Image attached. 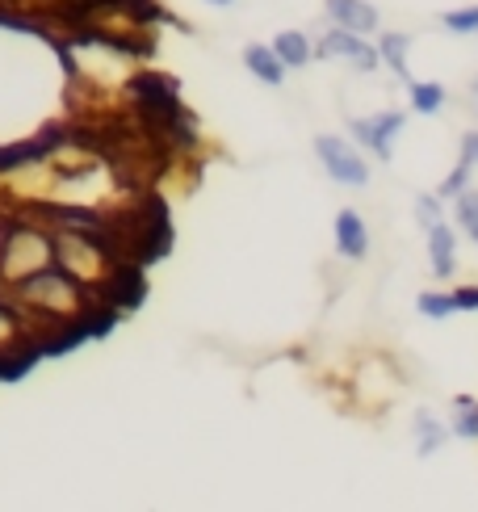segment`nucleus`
Instances as JSON below:
<instances>
[{"label": "nucleus", "mask_w": 478, "mask_h": 512, "mask_svg": "<svg viewBox=\"0 0 478 512\" xmlns=\"http://www.w3.org/2000/svg\"><path fill=\"white\" fill-rule=\"evenodd\" d=\"M315 152H319V160H323V168L332 173V181H340V185H365L369 181V168H365V160L353 152L349 143H340V139H315Z\"/></svg>", "instance_id": "nucleus-1"}, {"label": "nucleus", "mask_w": 478, "mask_h": 512, "mask_svg": "<svg viewBox=\"0 0 478 512\" xmlns=\"http://www.w3.org/2000/svg\"><path fill=\"white\" fill-rule=\"evenodd\" d=\"M319 55H323V59H349V63H357V68H378V59H382L374 47H365L361 34H349V30L323 34Z\"/></svg>", "instance_id": "nucleus-2"}, {"label": "nucleus", "mask_w": 478, "mask_h": 512, "mask_svg": "<svg viewBox=\"0 0 478 512\" xmlns=\"http://www.w3.org/2000/svg\"><path fill=\"white\" fill-rule=\"evenodd\" d=\"M328 13L340 21V30H349V34L378 30V13H374V5H365V0H328Z\"/></svg>", "instance_id": "nucleus-3"}, {"label": "nucleus", "mask_w": 478, "mask_h": 512, "mask_svg": "<svg viewBox=\"0 0 478 512\" xmlns=\"http://www.w3.org/2000/svg\"><path fill=\"white\" fill-rule=\"evenodd\" d=\"M428 261H432V273L437 277H449L453 265H458V236H453V227H432L428 231Z\"/></svg>", "instance_id": "nucleus-4"}, {"label": "nucleus", "mask_w": 478, "mask_h": 512, "mask_svg": "<svg viewBox=\"0 0 478 512\" xmlns=\"http://www.w3.org/2000/svg\"><path fill=\"white\" fill-rule=\"evenodd\" d=\"M399 126H403V114H382L378 122H353V135L365 147H374V152L386 160L390 156V135H395Z\"/></svg>", "instance_id": "nucleus-5"}, {"label": "nucleus", "mask_w": 478, "mask_h": 512, "mask_svg": "<svg viewBox=\"0 0 478 512\" xmlns=\"http://www.w3.org/2000/svg\"><path fill=\"white\" fill-rule=\"evenodd\" d=\"M336 244H340V252L344 256H365V248H369V231H365V223H361V215H353V210H344V215L336 219Z\"/></svg>", "instance_id": "nucleus-6"}, {"label": "nucleus", "mask_w": 478, "mask_h": 512, "mask_svg": "<svg viewBox=\"0 0 478 512\" xmlns=\"http://www.w3.org/2000/svg\"><path fill=\"white\" fill-rule=\"evenodd\" d=\"M244 63L248 68L265 80V84H281V72H286V63L277 59V51L273 47H248L244 51Z\"/></svg>", "instance_id": "nucleus-7"}, {"label": "nucleus", "mask_w": 478, "mask_h": 512, "mask_svg": "<svg viewBox=\"0 0 478 512\" xmlns=\"http://www.w3.org/2000/svg\"><path fill=\"white\" fill-rule=\"evenodd\" d=\"M449 429L437 420V416H428V412H416V450L428 458V454H437L441 445H445Z\"/></svg>", "instance_id": "nucleus-8"}, {"label": "nucleus", "mask_w": 478, "mask_h": 512, "mask_svg": "<svg viewBox=\"0 0 478 512\" xmlns=\"http://www.w3.org/2000/svg\"><path fill=\"white\" fill-rule=\"evenodd\" d=\"M273 51H277V59L286 63V68H302V63L311 59V42L302 38L298 30H286V34H277V42H273Z\"/></svg>", "instance_id": "nucleus-9"}, {"label": "nucleus", "mask_w": 478, "mask_h": 512, "mask_svg": "<svg viewBox=\"0 0 478 512\" xmlns=\"http://www.w3.org/2000/svg\"><path fill=\"white\" fill-rule=\"evenodd\" d=\"M453 433L466 437V441H478V403L474 399L453 403Z\"/></svg>", "instance_id": "nucleus-10"}, {"label": "nucleus", "mask_w": 478, "mask_h": 512, "mask_svg": "<svg viewBox=\"0 0 478 512\" xmlns=\"http://www.w3.org/2000/svg\"><path fill=\"white\" fill-rule=\"evenodd\" d=\"M411 105H416L420 114H437L445 105V89L441 84H411Z\"/></svg>", "instance_id": "nucleus-11"}, {"label": "nucleus", "mask_w": 478, "mask_h": 512, "mask_svg": "<svg viewBox=\"0 0 478 512\" xmlns=\"http://www.w3.org/2000/svg\"><path fill=\"white\" fill-rule=\"evenodd\" d=\"M458 227L478 244V189H466V194L458 198Z\"/></svg>", "instance_id": "nucleus-12"}, {"label": "nucleus", "mask_w": 478, "mask_h": 512, "mask_svg": "<svg viewBox=\"0 0 478 512\" xmlns=\"http://www.w3.org/2000/svg\"><path fill=\"white\" fill-rule=\"evenodd\" d=\"M378 55H382L399 76H407V38H403V34H386L382 47H378Z\"/></svg>", "instance_id": "nucleus-13"}, {"label": "nucleus", "mask_w": 478, "mask_h": 512, "mask_svg": "<svg viewBox=\"0 0 478 512\" xmlns=\"http://www.w3.org/2000/svg\"><path fill=\"white\" fill-rule=\"evenodd\" d=\"M453 311H458V298H453V294H420V315L445 319V315H453Z\"/></svg>", "instance_id": "nucleus-14"}, {"label": "nucleus", "mask_w": 478, "mask_h": 512, "mask_svg": "<svg viewBox=\"0 0 478 512\" xmlns=\"http://www.w3.org/2000/svg\"><path fill=\"white\" fill-rule=\"evenodd\" d=\"M466 181H470V164H458L449 173V181L441 185V198H462L466 194Z\"/></svg>", "instance_id": "nucleus-15"}, {"label": "nucleus", "mask_w": 478, "mask_h": 512, "mask_svg": "<svg viewBox=\"0 0 478 512\" xmlns=\"http://www.w3.org/2000/svg\"><path fill=\"white\" fill-rule=\"evenodd\" d=\"M445 26H449V30H458V34H474V30H478V9L445 13Z\"/></svg>", "instance_id": "nucleus-16"}, {"label": "nucleus", "mask_w": 478, "mask_h": 512, "mask_svg": "<svg viewBox=\"0 0 478 512\" xmlns=\"http://www.w3.org/2000/svg\"><path fill=\"white\" fill-rule=\"evenodd\" d=\"M416 219L432 231V227H441V202L437 198H416Z\"/></svg>", "instance_id": "nucleus-17"}, {"label": "nucleus", "mask_w": 478, "mask_h": 512, "mask_svg": "<svg viewBox=\"0 0 478 512\" xmlns=\"http://www.w3.org/2000/svg\"><path fill=\"white\" fill-rule=\"evenodd\" d=\"M462 164H478V131H470L466 139H462Z\"/></svg>", "instance_id": "nucleus-18"}, {"label": "nucleus", "mask_w": 478, "mask_h": 512, "mask_svg": "<svg viewBox=\"0 0 478 512\" xmlns=\"http://www.w3.org/2000/svg\"><path fill=\"white\" fill-rule=\"evenodd\" d=\"M453 298H458V311H474L478 307V290H458Z\"/></svg>", "instance_id": "nucleus-19"}, {"label": "nucleus", "mask_w": 478, "mask_h": 512, "mask_svg": "<svg viewBox=\"0 0 478 512\" xmlns=\"http://www.w3.org/2000/svg\"><path fill=\"white\" fill-rule=\"evenodd\" d=\"M210 5H231V0H210Z\"/></svg>", "instance_id": "nucleus-20"}, {"label": "nucleus", "mask_w": 478, "mask_h": 512, "mask_svg": "<svg viewBox=\"0 0 478 512\" xmlns=\"http://www.w3.org/2000/svg\"><path fill=\"white\" fill-rule=\"evenodd\" d=\"M474 97H478V80H474Z\"/></svg>", "instance_id": "nucleus-21"}]
</instances>
